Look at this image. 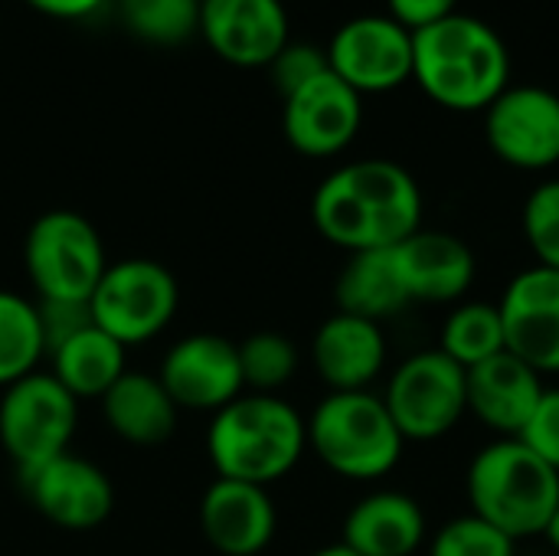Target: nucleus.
<instances>
[{"label":"nucleus","instance_id":"e433bc0d","mask_svg":"<svg viewBox=\"0 0 559 556\" xmlns=\"http://www.w3.org/2000/svg\"><path fill=\"white\" fill-rule=\"evenodd\" d=\"M547 541H550V547L559 554V508L557 514H554V521H550V528H547V534H544Z\"/></svg>","mask_w":559,"mask_h":556},{"label":"nucleus","instance_id":"a878e982","mask_svg":"<svg viewBox=\"0 0 559 556\" xmlns=\"http://www.w3.org/2000/svg\"><path fill=\"white\" fill-rule=\"evenodd\" d=\"M46 357L36 301L0 288V387H10L36 370Z\"/></svg>","mask_w":559,"mask_h":556},{"label":"nucleus","instance_id":"4468645a","mask_svg":"<svg viewBox=\"0 0 559 556\" xmlns=\"http://www.w3.org/2000/svg\"><path fill=\"white\" fill-rule=\"evenodd\" d=\"M157 380L177 403V410H223L236 397H242V367H239V347L229 338L219 334H190L177 341L164 364Z\"/></svg>","mask_w":559,"mask_h":556},{"label":"nucleus","instance_id":"6e6552de","mask_svg":"<svg viewBox=\"0 0 559 556\" xmlns=\"http://www.w3.org/2000/svg\"><path fill=\"white\" fill-rule=\"evenodd\" d=\"M177 305V279L167 265L154 259L108 262L105 275L98 279L88 298L95 328H102L124 347L157 338L174 321Z\"/></svg>","mask_w":559,"mask_h":556},{"label":"nucleus","instance_id":"f8f14e48","mask_svg":"<svg viewBox=\"0 0 559 556\" xmlns=\"http://www.w3.org/2000/svg\"><path fill=\"white\" fill-rule=\"evenodd\" d=\"M364 125V95L331 69L285 95L282 128L288 144L305 157H334L347 151Z\"/></svg>","mask_w":559,"mask_h":556},{"label":"nucleus","instance_id":"cd10ccee","mask_svg":"<svg viewBox=\"0 0 559 556\" xmlns=\"http://www.w3.org/2000/svg\"><path fill=\"white\" fill-rule=\"evenodd\" d=\"M236 347H239L242 383L252 393H275L298 370V347L292 344V338L278 331H255Z\"/></svg>","mask_w":559,"mask_h":556},{"label":"nucleus","instance_id":"dca6fc26","mask_svg":"<svg viewBox=\"0 0 559 556\" xmlns=\"http://www.w3.org/2000/svg\"><path fill=\"white\" fill-rule=\"evenodd\" d=\"M409 305H459L475 285V252L445 229H416L390 249Z\"/></svg>","mask_w":559,"mask_h":556},{"label":"nucleus","instance_id":"b1692460","mask_svg":"<svg viewBox=\"0 0 559 556\" xmlns=\"http://www.w3.org/2000/svg\"><path fill=\"white\" fill-rule=\"evenodd\" d=\"M334 298H337V311L370 318L377 324L409 308V295L400 282L390 249L354 252L337 275Z\"/></svg>","mask_w":559,"mask_h":556},{"label":"nucleus","instance_id":"c756f323","mask_svg":"<svg viewBox=\"0 0 559 556\" xmlns=\"http://www.w3.org/2000/svg\"><path fill=\"white\" fill-rule=\"evenodd\" d=\"M521 226L537 265L559 272V180H544L527 197Z\"/></svg>","mask_w":559,"mask_h":556},{"label":"nucleus","instance_id":"bb28decb","mask_svg":"<svg viewBox=\"0 0 559 556\" xmlns=\"http://www.w3.org/2000/svg\"><path fill=\"white\" fill-rule=\"evenodd\" d=\"M121 23L144 43L180 46L200 33V0H118Z\"/></svg>","mask_w":559,"mask_h":556},{"label":"nucleus","instance_id":"6ab92c4d","mask_svg":"<svg viewBox=\"0 0 559 556\" xmlns=\"http://www.w3.org/2000/svg\"><path fill=\"white\" fill-rule=\"evenodd\" d=\"M544 390V377L511 351L465 370L468 413L501 439H518L524 433Z\"/></svg>","mask_w":559,"mask_h":556},{"label":"nucleus","instance_id":"c85d7f7f","mask_svg":"<svg viewBox=\"0 0 559 556\" xmlns=\"http://www.w3.org/2000/svg\"><path fill=\"white\" fill-rule=\"evenodd\" d=\"M429 556H518V541L468 511L436 531Z\"/></svg>","mask_w":559,"mask_h":556},{"label":"nucleus","instance_id":"39448f33","mask_svg":"<svg viewBox=\"0 0 559 556\" xmlns=\"http://www.w3.org/2000/svg\"><path fill=\"white\" fill-rule=\"evenodd\" d=\"M308 423V449L341 478L377 482L390 475L406 449L383 397L370 390L328 393Z\"/></svg>","mask_w":559,"mask_h":556},{"label":"nucleus","instance_id":"f257e3e1","mask_svg":"<svg viewBox=\"0 0 559 556\" xmlns=\"http://www.w3.org/2000/svg\"><path fill=\"white\" fill-rule=\"evenodd\" d=\"M311 220L331 246L350 256L393 249L423 229V190L396 161H350L318 184Z\"/></svg>","mask_w":559,"mask_h":556},{"label":"nucleus","instance_id":"5701e85b","mask_svg":"<svg viewBox=\"0 0 559 556\" xmlns=\"http://www.w3.org/2000/svg\"><path fill=\"white\" fill-rule=\"evenodd\" d=\"M124 354H128V347L118 344L102 328H95V321H92L88 328H82L69 341H62L49 354V364H52L49 374L75 400H92V397L102 400L124 377V370H128Z\"/></svg>","mask_w":559,"mask_h":556},{"label":"nucleus","instance_id":"7c9ffc66","mask_svg":"<svg viewBox=\"0 0 559 556\" xmlns=\"http://www.w3.org/2000/svg\"><path fill=\"white\" fill-rule=\"evenodd\" d=\"M269 69H272L275 88L285 98V95L298 92L301 85H308L311 79H318L321 72H328L331 66H328V52L324 49H314L308 43H292L288 39L282 46V52L269 62Z\"/></svg>","mask_w":559,"mask_h":556},{"label":"nucleus","instance_id":"423d86ee","mask_svg":"<svg viewBox=\"0 0 559 556\" xmlns=\"http://www.w3.org/2000/svg\"><path fill=\"white\" fill-rule=\"evenodd\" d=\"M79 426V400L52 374H26L3 387L0 446L20 478L69 452Z\"/></svg>","mask_w":559,"mask_h":556},{"label":"nucleus","instance_id":"473e14b6","mask_svg":"<svg viewBox=\"0 0 559 556\" xmlns=\"http://www.w3.org/2000/svg\"><path fill=\"white\" fill-rule=\"evenodd\" d=\"M36 311H39V331H43L46 357L62 341H69L72 334H79L82 328L92 324L88 301H36Z\"/></svg>","mask_w":559,"mask_h":556},{"label":"nucleus","instance_id":"9b49d317","mask_svg":"<svg viewBox=\"0 0 559 556\" xmlns=\"http://www.w3.org/2000/svg\"><path fill=\"white\" fill-rule=\"evenodd\" d=\"M488 147L518 170L559 164V95L544 85H508L485 108Z\"/></svg>","mask_w":559,"mask_h":556},{"label":"nucleus","instance_id":"2f4dec72","mask_svg":"<svg viewBox=\"0 0 559 556\" xmlns=\"http://www.w3.org/2000/svg\"><path fill=\"white\" fill-rule=\"evenodd\" d=\"M518 439L559 472V387L544 390L531 423L524 426V433Z\"/></svg>","mask_w":559,"mask_h":556},{"label":"nucleus","instance_id":"f704fd0d","mask_svg":"<svg viewBox=\"0 0 559 556\" xmlns=\"http://www.w3.org/2000/svg\"><path fill=\"white\" fill-rule=\"evenodd\" d=\"M26 3L56 20H79V16L95 13L105 0H26Z\"/></svg>","mask_w":559,"mask_h":556},{"label":"nucleus","instance_id":"20e7f679","mask_svg":"<svg viewBox=\"0 0 559 556\" xmlns=\"http://www.w3.org/2000/svg\"><path fill=\"white\" fill-rule=\"evenodd\" d=\"M468 508L511 541L544 537L559 508V472L521 439L485 446L465 478Z\"/></svg>","mask_w":559,"mask_h":556},{"label":"nucleus","instance_id":"412c9836","mask_svg":"<svg viewBox=\"0 0 559 556\" xmlns=\"http://www.w3.org/2000/svg\"><path fill=\"white\" fill-rule=\"evenodd\" d=\"M426 514L406 492H373L344 518L341 544L360 556H413L426 544Z\"/></svg>","mask_w":559,"mask_h":556},{"label":"nucleus","instance_id":"c9c22d12","mask_svg":"<svg viewBox=\"0 0 559 556\" xmlns=\"http://www.w3.org/2000/svg\"><path fill=\"white\" fill-rule=\"evenodd\" d=\"M311 556H360V554H354L350 547H344V544H331V547H321L318 554H311Z\"/></svg>","mask_w":559,"mask_h":556},{"label":"nucleus","instance_id":"a211bd4d","mask_svg":"<svg viewBox=\"0 0 559 556\" xmlns=\"http://www.w3.org/2000/svg\"><path fill=\"white\" fill-rule=\"evenodd\" d=\"M278 514L269 488L216 478L200 498V531L223 556H259L275 537Z\"/></svg>","mask_w":559,"mask_h":556},{"label":"nucleus","instance_id":"f3484780","mask_svg":"<svg viewBox=\"0 0 559 556\" xmlns=\"http://www.w3.org/2000/svg\"><path fill=\"white\" fill-rule=\"evenodd\" d=\"M200 33L233 66H269L288 43L282 0H200Z\"/></svg>","mask_w":559,"mask_h":556},{"label":"nucleus","instance_id":"1a4fd4ad","mask_svg":"<svg viewBox=\"0 0 559 556\" xmlns=\"http://www.w3.org/2000/svg\"><path fill=\"white\" fill-rule=\"evenodd\" d=\"M383 403L406 442H436L468 416L465 367L439 347L419 351L390 374Z\"/></svg>","mask_w":559,"mask_h":556},{"label":"nucleus","instance_id":"7ed1b4c3","mask_svg":"<svg viewBox=\"0 0 559 556\" xmlns=\"http://www.w3.org/2000/svg\"><path fill=\"white\" fill-rule=\"evenodd\" d=\"M308 449V423L275 393H242L213 413L206 452L216 478L269 488L285 478Z\"/></svg>","mask_w":559,"mask_h":556},{"label":"nucleus","instance_id":"aec40b11","mask_svg":"<svg viewBox=\"0 0 559 556\" xmlns=\"http://www.w3.org/2000/svg\"><path fill=\"white\" fill-rule=\"evenodd\" d=\"M311 360L331 393L370 390V383L386 367L383 324L337 311L318 328L311 341Z\"/></svg>","mask_w":559,"mask_h":556},{"label":"nucleus","instance_id":"0eeeda50","mask_svg":"<svg viewBox=\"0 0 559 556\" xmlns=\"http://www.w3.org/2000/svg\"><path fill=\"white\" fill-rule=\"evenodd\" d=\"M23 262L39 301H88L108 269L98 229L75 210L43 213L26 233Z\"/></svg>","mask_w":559,"mask_h":556},{"label":"nucleus","instance_id":"f03ea898","mask_svg":"<svg viewBox=\"0 0 559 556\" xmlns=\"http://www.w3.org/2000/svg\"><path fill=\"white\" fill-rule=\"evenodd\" d=\"M413 82L449 111H485L511 85V52L485 20L452 13L413 33Z\"/></svg>","mask_w":559,"mask_h":556},{"label":"nucleus","instance_id":"393cba45","mask_svg":"<svg viewBox=\"0 0 559 556\" xmlns=\"http://www.w3.org/2000/svg\"><path fill=\"white\" fill-rule=\"evenodd\" d=\"M439 351L459 367H478L508 351L501 308L488 301H459L439 331Z\"/></svg>","mask_w":559,"mask_h":556},{"label":"nucleus","instance_id":"2eb2a0df","mask_svg":"<svg viewBox=\"0 0 559 556\" xmlns=\"http://www.w3.org/2000/svg\"><path fill=\"white\" fill-rule=\"evenodd\" d=\"M33 508L62 531H95L115 508V488L108 475L72 452L46 462L23 478Z\"/></svg>","mask_w":559,"mask_h":556},{"label":"nucleus","instance_id":"4be33fe9","mask_svg":"<svg viewBox=\"0 0 559 556\" xmlns=\"http://www.w3.org/2000/svg\"><path fill=\"white\" fill-rule=\"evenodd\" d=\"M102 413L118 439L131 446H160L170 439L180 410L157 377L124 370V377L102 397Z\"/></svg>","mask_w":559,"mask_h":556},{"label":"nucleus","instance_id":"9d476101","mask_svg":"<svg viewBox=\"0 0 559 556\" xmlns=\"http://www.w3.org/2000/svg\"><path fill=\"white\" fill-rule=\"evenodd\" d=\"M328 66L354 92H393L413 79V29L390 13L347 20L328 43Z\"/></svg>","mask_w":559,"mask_h":556},{"label":"nucleus","instance_id":"72a5a7b5","mask_svg":"<svg viewBox=\"0 0 559 556\" xmlns=\"http://www.w3.org/2000/svg\"><path fill=\"white\" fill-rule=\"evenodd\" d=\"M386 7H390V16L413 33L459 13V0H386Z\"/></svg>","mask_w":559,"mask_h":556},{"label":"nucleus","instance_id":"ddd939ff","mask_svg":"<svg viewBox=\"0 0 559 556\" xmlns=\"http://www.w3.org/2000/svg\"><path fill=\"white\" fill-rule=\"evenodd\" d=\"M504 344L540 377L559 374V272L531 265L518 272L501 301Z\"/></svg>","mask_w":559,"mask_h":556}]
</instances>
